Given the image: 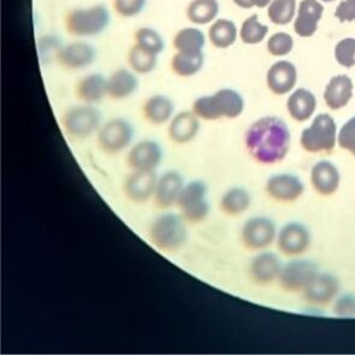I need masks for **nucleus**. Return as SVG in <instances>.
Returning <instances> with one entry per match:
<instances>
[{"instance_id":"f257e3e1","label":"nucleus","mask_w":355,"mask_h":355,"mask_svg":"<svg viewBox=\"0 0 355 355\" xmlns=\"http://www.w3.org/2000/svg\"><path fill=\"white\" fill-rule=\"evenodd\" d=\"M246 147L260 164H275L286 158L291 147V132L283 119L266 116L248 128Z\"/></svg>"},{"instance_id":"f03ea898","label":"nucleus","mask_w":355,"mask_h":355,"mask_svg":"<svg viewBox=\"0 0 355 355\" xmlns=\"http://www.w3.org/2000/svg\"><path fill=\"white\" fill-rule=\"evenodd\" d=\"M186 223V219L181 214L173 212L160 214L148 229L150 243L163 253L180 251L188 240Z\"/></svg>"},{"instance_id":"7ed1b4c3","label":"nucleus","mask_w":355,"mask_h":355,"mask_svg":"<svg viewBox=\"0 0 355 355\" xmlns=\"http://www.w3.org/2000/svg\"><path fill=\"white\" fill-rule=\"evenodd\" d=\"M110 21L111 16L107 8L103 4H96L89 8L70 10L65 15L64 28L71 37H96L106 31Z\"/></svg>"},{"instance_id":"20e7f679","label":"nucleus","mask_w":355,"mask_h":355,"mask_svg":"<svg viewBox=\"0 0 355 355\" xmlns=\"http://www.w3.org/2000/svg\"><path fill=\"white\" fill-rule=\"evenodd\" d=\"M103 124L101 110L94 105H75L62 116V127L65 134L73 140H86L94 135Z\"/></svg>"},{"instance_id":"39448f33","label":"nucleus","mask_w":355,"mask_h":355,"mask_svg":"<svg viewBox=\"0 0 355 355\" xmlns=\"http://www.w3.org/2000/svg\"><path fill=\"white\" fill-rule=\"evenodd\" d=\"M96 145L105 155H119L132 145L135 129L128 119L122 117L106 121L96 134Z\"/></svg>"},{"instance_id":"423d86ee","label":"nucleus","mask_w":355,"mask_h":355,"mask_svg":"<svg viewBox=\"0 0 355 355\" xmlns=\"http://www.w3.org/2000/svg\"><path fill=\"white\" fill-rule=\"evenodd\" d=\"M336 123L330 114H318L301 134V146L311 153L330 152L336 145Z\"/></svg>"},{"instance_id":"0eeeda50","label":"nucleus","mask_w":355,"mask_h":355,"mask_svg":"<svg viewBox=\"0 0 355 355\" xmlns=\"http://www.w3.org/2000/svg\"><path fill=\"white\" fill-rule=\"evenodd\" d=\"M96 60V47L83 40L60 46L55 53V62L67 71H78L88 68Z\"/></svg>"},{"instance_id":"6e6552de","label":"nucleus","mask_w":355,"mask_h":355,"mask_svg":"<svg viewBox=\"0 0 355 355\" xmlns=\"http://www.w3.org/2000/svg\"><path fill=\"white\" fill-rule=\"evenodd\" d=\"M164 158V150L155 140L137 142L128 152L125 163L132 171H155Z\"/></svg>"},{"instance_id":"1a4fd4ad","label":"nucleus","mask_w":355,"mask_h":355,"mask_svg":"<svg viewBox=\"0 0 355 355\" xmlns=\"http://www.w3.org/2000/svg\"><path fill=\"white\" fill-rule=\"evenodd\" d=\"M276 237V224L268 217H253L243 224L241 240L250 251H261L272 243Z\"/></svg>"},{"instance_id":"9d476101","label":"nucleus","mask_w":355,"mask_h":355,"mask_svg":"<svg viewBox=\"0 0 355 355\" xmlns=\"http://www.w3.org/2000/svg\"><path fill=\"white\" fill-rule=\"evenodd\" d=\"M157 182L155 171H132L124 180L123 196L132 205H144L155 196Z\"/></svg>"},{"instance_id":"9b49d317","label":"nucleus","mask_w":355,"mask_h":355,"mask_svg":"<svg viewBox=\"0 0 355 355\" xmlns=\"http://www.w3.org/2000/svg\"><path fill=\"white\" fill-rule=\"evenodd\" d=\"M318 273L317 265L309 260H293L282 268L278 279L281 287L287 292L304 291L311 279Z\"/></svg>"},{"instance_id":"f8f14e48","label":"nucleus","mask_w":355,"mask_h":355,"mask_svg":"<svg viewBox=\"0 0 355 355\" xmlns=\"http://www.w3.org/2000/svg\"><path fill=\"white\" fill-rule=\"evenodd\" d=\"M265 191L273 200L292 202L299 199L305 191L304 183L291 173H278L268 180Z\"/></svg>"},{"instance_id":"ddd939ff","label":"nucleus","mask_w":355,"mask_h":355,"mask_svg":"<svg viewBox=\"0 0 355 355\" xmlns=\"http://www.w3.org/2000/svg\"><path fill=\"white\" fill-rule=\"evenodd\" d=\"M209 103L214 111V121L237 119L245 110V101L241 94L232 88H222L216 92L209 96Z\"/></svg>"},{"instance_id":"4468645a","label":"nucleus","mask_w":355,"mask_h":355,"mask_svg":"<svg viewBox=\"0 0 355 355\" xmlns=\"http://www.w3.org/2000/svg\"><path fill=\"white\" fill-rule=\"evenodd\" d=\"M310 242L309 230L302 224L296 222L286 224L278 232L277 247L283 254H301L309 248Z\"/></svg>"},{"instance_id":"2eb2a0df","label":"nucleus","mask_w":355,"mask_h":355,"mask_svg":"<svg viewBox=\"0 0 355 355\" xmlns=\"http://www.w3.org/2000/svg\"><path fill=\"white\" fill-rule=\"evenodd\" d=\"M184 186V178L176 170H168L158 178L155 186V204L160 209H168L176 205L178 196Z\"/></svg>"},{"instance_id":"dca6fc26","label":"nucleus","mask_w":355,"mask_h":355,"mask_svg":"<svg viewBox=\"0 0 355 355\" xmlns=\"http://www.w3.org/2000/svg\"><path fill=\"white\" fill-rule=\"evenodd\" d=\"M200 132V119L193 111H182L173 116L168 122V139L176 145H187Z\"/></svg>"},{"instance_id":"f3484780","label":"nucleus","mask_w":355,"mask_h":355,"mask_svg":"<svg viewBox=\"0 0 355 355\" xmlns=\"http://www.w3.org/2000/svg\"><path fill=\"white\" fill-rule=\"evenodd\" d=\"M297 73L294 64L288 60H278L271 65L266 75L270 91L276 96H284L295 87Z\"/></svg>"},{"instance_id":"a211bd4d","label":"nucleus","mask_w":355,"mask_h":355,"mask_svg":"<svg viewBox=\"0 0 355 355\" xmlns=\"http://www.w3.org/2000/svg\"><path fill=\"white\" fill-rule=\"evenodd\" d=\"M338 281L330 273H317L304 288L306 300L317 305H325L338 293Z\"/></svg>"},{"instance_id":"6ab92c4d","label":"nucleus","mask_w":355,"mask_h":355,"mask_svg":"<svg viewBox=\"0 0 355 355\" xmlns=\"http://www.w3.org/2000/svg\"><path fill=\"white\" fill-rule=\"evenodd\" d=\"M282 265L279 258L272 252H261L252 260L250 277L258 286L272 283L279 276Z\"/></svg>"},{"instance_id":"aec40b11","label":"nucleus","mask_w":355,"mask_h":355,"mask_svg":"<svg viewBox=\"0 0 355 355\" xmlns=\"http://www.w3.org/2000/svg\"><path fill=\"white\" fill-rule=\"evenodd\" d=\"M142 117L147 123L160 127L168 123L175 116V104L173 99L163 94H155L147 98L142 104Z\"/></svg>"},{"instance_id":"412c9836","label":"nucleus","mask_w":355,"mask_h":355,"mask_svg":"<svg viewBox=\"0 0 355 355\" xmlns=\"http://www.w3.org/2000/svg\"><path fill=\"white\" fill-rule=\"evenodd\" d=\"M323 5L318 0H301L294 31L301 37H310L318 29V23L323 15Z\"/></svg>"},{"instance_id":"4be33fe9","label":"nucleus","mask_w":355,"mask_h":355,"mask_svg":"<svg viewBox=\"0 0 355 355\" xmlns=\"http://www.w3.org/2000/svg\"><path fill=\"white\" fill-rule=\"evenodd\" d=\"M75 96L85 104L101 103L107 96V78L103 73H88L75 85Z\"/></svg>"},{"instance_id":"5701e85b","label":"nucleus","mask_w":355,"mask_h":355,"mask_svg":"<svg viewBox=\"0 0 355 355\" xmlns=\"http://www.w3.org/2000/svg\"><path fill=\"white\" fill-rule=\"evenodd\" d=\"M139 80L132 70L119 68L107 78V96L114 101L128 99L137 91Z\"/></svg>"},{"instance_id":"b1692460","label":"nucleus","mask_w":355,"mask_h":355,"mask_svg":"<svg viewBox=\"0 0 355 355\" xmlns=\"http://www.w3.org/2000/svg\"><path fill=\"white\" fill-rule=\"evenodd\" d=\"M311 181L322 196H331L340 186V173L331 162L322 160L312 168Z\"/></svg>"},{"instance_id":"393cba45","label":"nucleus","mask_w":355,"mask_h":355,"mask_svg":"<svg viewBox=\"0 0 355 355\" xmlns=\"http://www.w3.org/2000/svg\"><path fill=\"white\" fill-rule=\"evenodd\" d=\"M353 96V81L346 75L331 78L324 91V101L331 110L345 107Z\"/></svg>"},{"instance_id":"a878e982","label":"nucleus","mask_w":355,"mask_h":355,"mask_svg":"<svg viewBox=\"0 0 355 355\" xmlns=\"http://www.w3.org/2000/svg\"><path fill=\"white\" fill-rule=\"evenodd\" d=\"M317 107V101L313 93L307 91L305 88L296 89L292 96H289L287 103V109L292 119L297 122H305L311 119Z\"/></svg>"},{"instance_id":"bb28decb","label":"nucleus","mask_w":355,"mask_h":355,"mask_svg":"<svg viewBox=\"0 0 355 355\" xmlns=\"http://www.w3.org/2000/svg\"><path fill=\"white\" fill-rule=\"evenodd\" d=\"M252 204L250 191L242 187H234L225 191L220 200L219 209L227 216H239L246 212Z\"/></svg>"},{"instance_id":"cd10ccee","label":"nucleus","mask_w":355,"mask_h":355,"mask_svg":"<svg viewBox=\"0 0 355 355\" xmlns=\"http://www.w3.org/2000/svg\"><path fill=\"white\" fill-rule=\"evenodd\" d=\"M205 44V34L196 27L180 29L173 40V49L181 53H200Z\"/></svg>"},{"instance_id":"c85d7f7f","label":"nucleus","mask_w":355,"mask_h":355,"mask_svg":"<svg viewBox=\"0 0 355 355\" xmlns=\"http://www.w3.org/2000/svg\"><path fill=\"white\" fill-rule=\"evenodd\" d=\"M205 62L204 52L181 53L176 52L170 62V68L178 78H191L201 71Z\"/></svg>"},{"instance_id":"c756f323","label":"nucleus","mask_w":355,"mask_h":355,"mask_svg":"<svg viewBox=\"0 0 355 355\" xmlns=\"http://www.w3.org/2000/svg\"><path fill=\"white\" fill-rule=\"evenodd\" d=\"M209 42L217 49H228L234 45L237 39V27L228 19H216L209 28Z\"/></svg>"},{"instance_id":"7c9ffc66","label":"nucleus","mask_w":355,"mask_h":355,"mask_svg":"<svg viewBox=\"0 0 355 355\" xmlns=\"http://www.w3.org/2000/svg\"><path fill=\"white\" fill-rule=\"evenodd\" d=\"M218 14V0H191L186 10L187 19L196 26L214 22Z\"/></svg>"},{"instance_id":"2f4dec72","label":"nucleus","mask_w":355,"mask_h":355,"mask_svg":"<svg viewBox=\"0 0 355 355\" xmlns=\"http://www.w3.org/2000/svg\"><path fill=\"white\" fill-rule=\"evenodd\" d=\"M128 64L134 73L147 75L152 73L158 64V55L150 53V51L142 49L140 46L134 45L128 51Z\"/></svg>"},{"instance_id":"473e14b6","label":"nucleus","mask_w":355,"mask_h":355,"mask_svg":"<svg viewBox=\"0 0 355 355\" xmlns=\"http://www.w3.org/2000/svg\"><path fill=\"white\" fill-rule=\"evenodd\" d=\"M207 191H209L207 184L201 180H194L191 182L184 183L182 191L178 196L176 205L181 211L189 209L191 206L206 200Z\"/></svg>"},{"instance_id":"72a5a7b5","label":"nucleus","mask_w":355,"mask_h":355,"mask_svg":"<svg viewBox=\"0 0 355 355\" xmlns=\"http://www.w3.org/2000/svg\"><path fill=\"white\" fill-rule=\"evenodd\" d=\"M269 33V27L260 22L258 15L254 14L245 19L240 29L242 42L247 45H257L263 42Z\"/></svg>"},{"instance_id":"f704fd0d","label":"nucleus","mask_w":355,"mask_h":355,"mask_svg":"<svg viewBox=\"0 0 355 355\" xmlns=\"http://www.w3.org/2000/svg\"><path fill=\"white\" fill-rule=\"evenodd\" d=\"M296 11V0H272L268 9L271 22L278 26H286L291 22Z\"/></svg>"},{"instance_id":"c9c22d12","label":"nucleus","mask_w":355,"mask_h":355,"mask_svg":"<svg viewBox=\"0 0 355 355\" xmlns=\"http://www.w3.org/2000/svg\"><path fill=\"white\" fill-rule=\"evenodd\" d=\"M135 44L150 53L159 55L165 49L164 40L159 33L150 27H142L137 29L134 35Z\"/></svg>"},{"instance_id":"e433bc0d","label":"nucleus","mask_w":355,"mask_h":355,"mask_svg":"<svg viewBox=\"0 0 355 355\" xmlns=\"http://www.w3.org/2000/svg\"><path fill=\"white\" fill-rule=\"evenodd\" d=\"M335 58L337 63L352 68L355 65V39L346 37L337 44L335 47Z\"/></svg>"},{"instance_id":"4c0bfd02","label":"nucleus","mask_w":355,"mask_h":355,"mask_svg":"<svg viewBox=\"0 0 355 355\" xmlns=\"http://www.w3.org/2000/svg\"><path fill=\"white\" fill-rule=\"evenodd\" d=\"M293 46H294V42L289 34L283 32L276 33L270 37L269 42H268V51H269L270 55H275V57H283V55L291 53Z\"/></svg>"},{"instance_id":"58836bf2","label":"nucleus","mask_w":355,"mask_h":355,"mask_svg":"<svg viewBox=\"0 0 355 355\" xmlns=\"http://www.w3.org/2000/svg\"><path fill=\"white\" fill-rule=\"evenodd\" d=\"M146 1L147 0H114L112 8L119 17L132 19L141 14L146 6Z\"/></svg>"},{"instance_id":"ea45409f","label":"nucleus","mask_w":355,"mask_h":355,"mask_svg":"<svg viewBox=\"0 0 355 355\" xmlns=\"http://www.w3.org/2000/svg\"><path fill=\"white\" fill-rule=\"evenodd\" d=\"M209 212H211V206H209V200L206 199V200L201 201L199 204L182 211V216L187 223L199 224L209 217Z\"/></svg>"},{"instance_id":"a19ab883","label":"nucleus","mask_w":355,"mask_h":355,"mask_svg":"<svg viewBox=\"0 0 355 355\" xmlns=\"http://www.w3.org/2000/svg\"><path fill=\"white\" fill-rule=\"evenodd\" d=\"M338 145L355 157V117L349 119L341 128V132L338 134Z\"/></svg>"},{"instance_id":"79ce46f5","label":"nucleus","mask_w":355,"mask_h":355,"mask_svg":"<svg viewBox=\"0 0 355 355\" xmlns=\"http://www.w3.org/2000/svg\"><path fill=\"white\" fill-rule=\"evenodd\" d=\"M335 17L341 23L355 21V0H343L335 11Z\"/></svg>"},{"instance_id":"37998d69","label":"nucleus","mask_w":355,"mask_h":355,"mask_svg":"<svg viewBox=\"0 0 355 355\" xmlns=\"http://www.w3.org/2000/svg\"><path fill=\"white\" fill-rule=\"evenodd\" d=\"M335 313L341 317L355 315V297L352 295L342 296L335 305Z\"/></svg>"},{"instance_id":"c03bdc74","label":"nucleus","mask_w":355,"mask_h":355,"mask_svg":"<svg viewBox=\"0 0 355 355\" xmlns=\"http://www.w3.org/2000/svg\"><path fill=\"white\" fill-rule=\"evenodd\" d=\"M271 1H272V0H250L252 8H254L255 6V8H259V9H263V8L269 6Z\"/></svg>"},{"instance_id":"a18cd8bd","label":"nucleus","mask_w":355,"mask_h":355,"mask_svg":"<svg viewBox=\"0 0 355 355\" xmlns=\"http://www.w3.org/2000/svg\"><path fill=\"white\" fill-rule=\"evenodd\" d=\"M232 1H234L239 8H241V9H252V5L251 3H250V0H232Z\"/></svg>"},{"instance_id":"49530a36","label":"nucleus","mask_w":355,"mask_h":355,"mask_svg":"<svg viewBox=\"0 0 355 355\" xmlns=\"http://www.w3.org/2000/svg\"><path fill=\"white\" fill-rule=\"evenodd\" d=\"M322 1H325V3H331V1H335V0H322Z\"/></svg>"}]
</instances>
